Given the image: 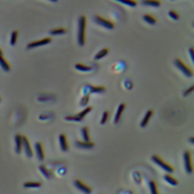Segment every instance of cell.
I'll return each instance as SVG.
<instances>
[{"mask_svg":"<svg viewBox=\"0 0 194 194\" xmlns=\"http://www.w3.org/2000/svg\"><path fill=\"white\" fill-rule=\"evenodd\" d=\"M85 28L86 17L82 15L79 17V20H78V44L81 47L85 44Z\"/></svg>","mask_w":194,"mask_h":194,"instance_id":"obj_1","label":"cell"},{"mask_svg":"<svg viewBox=\"0 0 194 194\" xmlns=\"http://www.w3.org/2000/svg\"><path fill=\"white\" fill-rule=\"evenodd\" d=\"M152 161H153L155 164H157L158 166H160L161 168L163 169V170H165L166 172H168V173H172V172H174V169H173V167L172 166H170V165H168L167 163H165L163 160L161 159L160 157H158V156H153L152 157Z\"/></svg>","mask_w":194,"mask_h":194,"instance_id":"obj_2","label":"cell"},{"mask_svg":"<svg viewBox=\"0 0 194 194\" xmlns=\"http://www.w3.org/2000/svg\"><path fill=\"white\" fill-rule=\"evenodd\" d=\"M174 64H175V66L177 67V68L179 69L185 76H187V77H192L193 76V72L181 61V60L176 59L175 61H174Z\"/></svg>","mask_w":194,"mask_h":194,"instance_id":"obj_3","label":"cell"},{"mask_svg":"<svg viewBox=\"0 0 194 194\" xmlns=\"http://www.w3.org/2000/svg\"><path fill=\"white\" fill-rule=\"evenodd\" d=\"M93 20H94L95 23L99 24L100 26H103V28H107V30H112V28H114V23H113V22L109 21L107 19L102 18L99 15H95V16L93 17Z\"/></svg>","mask_w":194,"mask_h":194,"instance_id":"obj_4","label":"cell"},{"mask_svg":"<svg viewBox=\"0 0 194 194\" xmlns=\"http://www.w3.org/2000/svg\"><path fill=\"white\" fill-rule=\"evenodd\" d=\"M184 165H185V170L188 174H191L193 171L192 168V164H191V155L190 152H185L184 153Z\"/></svg>","mask_w":194,"mask_h":194,"instance_id":"obj_5","label":"cell"},{"mask_svg":"<svg viewBox=\"0 0 194 194\" xmlns=\"http://www.w3.org/2000/svg\"><path fill=\"white\" fill-rule=\"evenodd\" d=\"M51 42H52V40H51L50 37H46V39L41 40V41H35V42H32V43L28 44V46H26V49L30 50V49H35V48H37V47H41V46H46V44H50Z\"/></svg>","mask_w":194,"mask_h":194,"instance_id":"obj_6","label":"cell"},{"mask_svg":"<svg viewBox=\"0 0 194 194\" xmlns=\"http://www.w3.org/2000/svg\"><path fill=\"white\" fill-rule=\"evenodd\" d=\"M22 149L24 150V153H25L26 157L28 158H32V150L30 148V145L28 140L26 139L25 137H22Z\"/></svg>","mask_w":194,"mask_h":194,"instance_id":"obj_7","label":"cell"},{"mask_svg":"<svg viewBox=\"0 0 194 194\" xmlns=\"http://www.w3.org/2000/svg\"><path fill=\"white\" fill-rule=\"evenodd\" d=\"M74 185L76 186V188L79 189L81 192H83L84 194H91L92 192V190H91V188L89 186H87L84 183H82L80 180H75L74 181Z\"/></svg>","mask_w":194,"mask_h":194,"instance_id":"obj_8","label":"cell"},{"mask_svg":"<svg viewBox=\"0 0 194 194\" xmlns=\"http://www.w3.org/2000/svg\"><path fill=\"white\" fill-rule=\"evenodd\" d=\"M76 147L79 149H92L94 147V143L91 142H80V140H77L75 143Z\"/></svg>","mask_w":194,"mask_h":194,"instance_id":"obj_9","label":"cell"},{"mask_svg":"<svg viewBox=\"0 0 194 194\" xmlns=\"http://www.w3.org/2000/svg\"><path fill=\"white\" fill-rule=\"evenodd\" d=\"M35 147V152H37V159H39L40 161H44V150H43V146H42V144L41 143H37Z\"/></svg>","mask_w":194,"mask_h":194,"instance_id":"obj_10","label":"cell"},{"mask_svg":"<svg viewBox=\"0 0 194 194\" xmlns=\"http://www.w3.org/2000/svg\"><path fill=\"white\" fill-rule=\"evenodd\" d=\"M15 151L16 154H20L22 151V137L20 135H15Z\"/></svg>","mask_w":194,"mask_h":194,"instance_id":"obj_11","label":"cell"},{"mask_svg":"<svg viewBox=\"0 0 194 194\" xmlns=\"http://www.w3.org/2000/svg\"><path fill=\"white\" fill-rule=\"evenodd\" d=\"M59 140H60V146H61V149L63 152H67L69 150V146H68V143H67V139H66V135H60L59 137Z\"/></svg>","mask_w":194,"mask_h":194,"instance_id":"obj_12","label":"cell"},{"mask_svg":"<svg viewBox=\"0 0 194 194\" xmlns=\"http://www.w3.org/2000/svg\"><path fill=\"white\" fill-rule=\"evenodd\" d=\"M142 4L146 6H152V7H160L161 2L159 0H142Z\"/></svg>","mask_w":194,"mask_h":194,"instance_id":"obj_13","label":"cell"},{"mask_svg":"<svg viewBox=\"0 0 194 194\" xmlns=\"http://www.w3.org/2000/svg\"><path fill=\"white\" fill-rule=\"evenodd\" d=\"M152 115H153V110H148L146 112V114H145L144 119H143L142 122H140V128H146V126L148 124L149 120L152 117Z\"/></svg>","mask_w":194,"mask_h":194,"instance_id":"obj_14","label":"cell"},{"mask_svg":"<svg viewBox=\"0 0 194 194\" xmlns=\"http://www.w3.org/2000/svg\"><path fill=\"white\" fill-rule=\"evenodd\" d=\"M126 107V104L124 103H121L120 105L119 106V108H117V111H116V114H115V117H114V123H119L120 117H121V114L122 112H123V109Z\"/></svg>","mask_w":194,"mask_h":194,"instance_id":"obj_15","label":"cell"},{"mask_svg":"<svg viewBox=\"0 0 194 194\" xmlns=\"http://www.w3.org/2000/svg\"><path fill=\"white\" fill-rule=\"evenodd\" d=\"M0 67H1V68L3 69V71H5V72H9L10 71L9 64L5 61V59H4L2 55H0Z\"/></svg>","mask_w":194,"mask_h":194,"instance_id":"obj_16","label":"cell"},{"mask_svg":"<svg viewBox=\"0 0 194 194\" xmlns=\"http://www.w3.org/2000/svg\"><path fill=\"white\" fill-rule=\"evenodd\" d=\"M88 88H89V91L92 92V93H103V92H105V88L102 87V86H97L96 87V86L89 85Z\"/></svg>","mask_w":194,"mask_h":194,"instance_id":"obj_17","label":"cell"},{"mask_svg":"<svg viewBox=\"0 0 194 194\" xmlns=\"http://www.w3.org/2000/svg\"><path fill=\"white\" fill-rule=\"evenodd\" d=\"M164 179L166 180V182H168V183L170 185H172V186H176V185H178V181L174 177L170 176V174H166V175L164 176Z\"/></svg>","mask_w":194,"mask_h":194,"instance_id":"obj_18","label":"cell"},{"mask_svg":"<svg viewBox=\"0 0 194 194\" xmlns=\"http://www.w3.org/2000/svg\"><path fill=\"white\" fill-rule=\"evenodd\" d=\"M75 69L78 71H80V72H88V71L91 70L90 67L86 66V65H84V64H80V63L75 65Z\"/></svg>","mask_w":194,"mask_h":194,"instance_id":"obj_19","label":"cell"},{"mask_svg":"<svg viewBox=\"0 0 194 194\" xmlns=\"http://www.w3.org/2000/svg\"><path fill=\"white\" fill-rule=\"evenodd\" d=\"M39 170L44 174V176L47 178V179H51V178H52V175H51L50 171H49L48 169H47L46 166H44V165L40 166V167H39Z\"/></svg>","mask_w":194,"mask_h":194,"instance_id":"obj_20","label":"cell"},{"mask_svg":"<svg viewBox=\"0 0 194 194\" xmlns=\"http://www.w3.org/2000/svg\"><path fill=\"white\" fill-rule=\"evenodd\" d=\"M67 32V30L65 28H54V30H50L51 35H65Z\"/></svg>","mask_w":194,"mask_h":194,"instance_id":"obj_21","label":"cell"},{"mask_svg":"<svg viewBox=\"0 0 194 194\" xmlns=\"http://www.w3.org/2000/svg\"><path fill=\"white\" fill-rule=\"evenodd\" d=\"M81 135L83 138L84 142H90V138H89V129L88 128H83L81 129Z\"/></svg>","mask_w":194,"mask_h":194,"instance_id":"obj_22","label":"cell"},{"mask_svg":"<svg viewBox=\"0 0 194 194\" xmlns=\"http://www.w3.org/2000/svg\"><path fill=\"white\" fill-rule=\"evenodd\" d=\"M117 2H120V3L124 4V5H128L129 7H135L137 6V2L135 0H115Z\"/></svg>","mask_w":194,"mask_h":194,"instance_id":"obj_23","label":"cell"},{"mask_svg":"<svg viewBox=\"0 0 194 194\" xmlns=\"http://www.w3.org/2000/svg\"><path fill=\"white\" fill-rule=\"evenodd\" d=\"M23 186L25 188H39L42 186V183H40V182H25Z\"/></svg>","mask_w":194,"mask_h":194,"instance_id":"obj_24","label":"cell"},{"mask_svg":"<svg viewBox=\"0 0 194 194\" xmlns=\"http://www.w3.org/2000/svg\"><path fill=\"white\" fill-rule=\"evenodd\" d=\"M107 54H108V49H102L100 52H98L97 54L95 55L94 59L95 60H100V59H102L103 57H105Z\"/></svg>","mask_w":194,"mask_h":194,"instance_id":"obj_25","label":"cell"},{"mask_svg":"<svg viewBox=\"0 0 194 194\" xmlns=\"http://www.w3.org/2000/svg\"><path fill=\"white\" fill-rule=\"evenodd\" d=\"M17 37H18V32H17V30H13V32H11V37H10L11 46H15L16 41H17Z\"/></svg>","mask_w":194,"mask_h":194,"instance_id":"obj_26","label":"cell"},{"mask_svg":"<svg viewBox=\"0 0 194 194\" xmlns=\"http://www.w3.org/2000/svg\"><path fill=\"white\" fill-rule=\"evenodd\" d=\"M143 19H144L146 22H148L149 24H155L156 23V18L154 16H151V15H144L143 16Z\"/></svg>","mask_w":194,"mask_h":194,"instance_id":"obj_27","label":"cell"},{"mask_svg":"<svg viewBox=\"0 0 194 194\" xmlns=\"http://www.w3.org/2000/svg\"><path fill=\"white\" fill-rule=\"evenodd\" d=\"M91 110H92V107H91V106H89V107H86L85 109H84L83 111H81V112H79V113H78L77 115L80 117V119H83L84 117H85L86 115L88 114V113L90 112Z\"/></svg>","mask_w":194,"mask_h":194,"instance_id":"obj_28","label":"cell"},{"mask_svg":"<svg viewBox=\"0 0 194 194\" xmlns=\"http://www.w3.org/2000/svg\"><path fill=\"white\" fill-rule=\"evenodd\" d=\"M65 119L69 120V121H76V122H80L83 120L82 119H80L78 115H68V116L65 117Z\"/></svg>","mask_w":194,"mask_h":194,"instance_id":"obj_29","label":"cell"},{"mask_svg":"<svg viewBox=\"0 0 194 194\" xmlns=\"http://www.w3.org/2000/svg\"><path fill=\"white\" fill-rule=\"evenodd\" d=\"M149 186H150V190H151V194H158V190H157V185L154 181H150L149 182Z\"/></svg>","mask_w":194,"mask_h":194,"instance_id":"obj_30","label":"cell"},{"mask_svg":"<svg viewBox=\"0 0 194 194\" xmlns=\"http://www.w3.org/2000/svg\"><path fill=\"white\" fill-rule=\"evenodd\" d=\"M168 15L172 19H174V20H178V19H179V14H178L177 12H175V11H173V10L172 11H169Z\"/></svg>","mask_w":194,"mask_h":194,"instance_id":"obj_31","label":"cell"},{"mask_svg":"<svg viewBox=\"0 0 194 194\" xmlns=\"http://www.w3.org/2000/svg\"><path fill=\"white\" fill-rule=\"evenodd\" d=\"M107 119H108V112H107V111H104L103 114H102L101 121H100V123H101V124H105V122L107 121Z\"/></svg>","mask_w":194,"mask_h":194,"instance_id":"obj_32","label":"cell"},{"mask_svg":"<svg viewBox=\"0 0 194 194\" xmlns=\"http://www.w3.org/2000/svg\"><path fill=\"white\" fill-rule=\"evenodd\" d=\"M89 101V96L88 95H86V96H84L83 100H81V102H80V104H81L82 106H85L87 103H88Z\"/></svg>","mask_w":194,"mask_h":194,"instance_id":"obj_33","label":"cell"},{"mask_svg":"<svg viewBox=\"0 0 194 194\" xmlns=\"http://www.w3.org/2000/svg\"><path fill=\"white\" fill-rule=\"evenodd\" d=\"M193 89H194V86H191L190 88L188 89V90H187V91H185V92L183 93V95H184L185 97H186V96H188V95L190 94V93H191V92H192V91H193Z\"/></svg>","mask_w":194,"mask_h":194,"instance_id":"obj_34","label":"cell"},{"mask_svg":"<svg viewBox=\"0 0 194 194\" xmlns=\"http://www.w3.org/2000/svg\"><path fill=\"white\" fill-rule=\"evenodd\" d=\"M189 54H190L191 61L194 62V53H193V48H190V49H189Z\"/></svg>","mask_w":194,"mask_h":194,"instance_id":"obj_35","label":"cell"},{"mask_svg":"<svg viewBox=\"0 0 194 194\" xmlns=\"http://www.w3.org/2000/svg\"><path fill=\"white\" fill-rule=\"evenodd\" d=\"M190 143H191V144H193V143H194V138L193 137L190 138Z\"/></svg>","mask_w":194,"mask_h":194,"instance_id":"obj_36","label":"cell"},{"mask_svg":"<svg viewBox=\"0 0 194 194\" xmlns=\"http://www.w3.org/2000/svg\"><path fill=\"white\" fill-rule=\"evenodd\" d=\"M50 1H53V2H57L58 0H50Z\"/></svg>","mask_w":194,"mask_h":194,"instance_id":"obj_37","label":"cell"},{"mask_svg":"<svg viewBox=\"0 0 194 194\" xmlns=\"http://www.w3.org/2000/svg\"><path fill=\"white\" fill-rule=\"evenodd\" d=\"M0 55H2V51H1V49H0Z\"/></svg>","mask_w":194,"mask_h":194,"instance_id":"obj_38","label":"cell"}]
</instances>
